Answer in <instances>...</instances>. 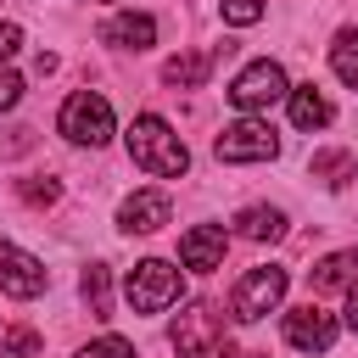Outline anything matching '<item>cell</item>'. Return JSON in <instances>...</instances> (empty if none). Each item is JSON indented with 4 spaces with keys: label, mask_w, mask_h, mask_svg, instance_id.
Listing matches in <instances>:
<instances>
[{
    "label": "cell",
    "mask_w": 358,
    "mask_h": 358,
    "mask_svg": "<svg viewBox=\"0 0 358 358\" xmlns=\"http://www.w3.org/2000/svg\"><path fill=\"white\" fill-rule=\"evenodd\" d=\"M213 151H218V162H268V157L280 151V140H274V129H268V123H257V117H241V123L218 129Z\"/></svg>",
    "instance_id": "6"
},
{
    "label": "cell",
    "mask_w": 358,
    "mask_h": 358,
    "mask_svg": "<svg viewBox=\"0 0 358 358\" xmlns=\"http://www.w3.org/2000/svg\"><path fill=\"white\" fill-rule=\"evenodd\" d=\"M129 157H134V168H145V173H157V179H179V173L190 168L185 140H179L157 112H140V117L129 123Z\"/></svg>",
    "instance_id": "1"
},
{
    "label": "cell",
    "mask_w": 358,
    "mask_h": 358,
    "mask_svg": "<svg viewBox=\"0 0 358 358\" xmlns=\"http://www.w3.org/2000/svg\"><path fill=\"white\" fill-rule=\"evenodd\" d=\"M0 291L6 296H39L45 291V263L17 252L11 241H0Z\"/></svg>",
    "instance_id": "7"
},
{
    "label": "cell",
    "mask_w": 358,
    "mask_h": 358,
    "mask_svg": "<svg viewBox=\"0 0 358 358\" xmlns=\"http://www.w3.org/2000/svg\"><path fill=\"white\" fill-rule=\"evenodd\" d=\"M17 50H22V28L17 22H0V62H11Z\"/></svg>",
    "instance_id": "23"
},
{
    "label": "cell",
    "mask_w": 358,
    "mask_h": 358,
    "mask_svg": "<svg viewBox=\"0 0 358 358\" xmlns=\"http://www.w3.org/2000/svg\"><path fill=\"white\" fill-rule=\"evenodd\" d=\"M78 358H134V347H129L123 336H101V341H90V347H78Z\"/></svg>",
    "instance_id": "21"
},
{
    "label": "cell",
    "mask_w": 358,
    "mask_h": 358,
    "mask_svg": "<svg viewBox=\"0 0 358 358\" xmlns=\"http://www.w3.org/2000/svg\"><path fill=\"white\" fill-rule=\"evenodd\" d=\"M123 296H129V308H134V313H162V308L179 296V268H173V263H162V257H145V263H134V268H129Z\"/></svg>",
    "instance_id": "3"
},
{
    "label": "cell",
    "mask_w": 358,
    "mask_h": 358,
    "mask_svg": "<svg viewBox=\"0 0 358 358\" xmlns=\"http://www.w3.org/2000/svg\"><path fill=\"white\" fill-rule=\"evenodd\" d=\"M62 134L73 140V145H106L112 140V106H106V95H95V90H73L67 101H62Z\"/></svg>",
    "instance_id": "2"
},
{
    "label": "cell",
    "mask_w": 358,
    "mask_h": 358,
    "mask_svg": "<svg viewBox=\"0 0 358 358\" xmlns=\"http://www.w3.org/2000/svg\"><path fill=\"white\" fill-rule=\"evenodd\" d=\"M352 280H358V246L330 252V257H319V263L308 268V285H313V291H341V285H352Z\"/></svg>",
    "instance_id": "13"
},
{
    "label": "cell",
    "mask_w": 358,
    "mask_h": 358,
    "mask_svg": "<svg viewBox=\"0 0 358 358\" xmlns=\"http://www.w3.org/2000/svg\"><path fill=\"white\" fill-rule=\"evenodd\" d=\"M17 196H22L28 207H50V201L62 196V185H56V179H45V173H34V179H17Z\"/></svg>",
    "instance_id": "19"
},
{
    "label": "cell",
    "mask_w": 358,
    "mask_h": 358,
    "mask_svg": "<svg viewBox=\"0 0 358 358\" xmlns=\"http://www.w3.org/2000/svg\"><path fill=\"white\" fill-rule=\"evenodd\" d=\"M218 11H224V22H235V28H252V22L263 17V0H218Z\"/></svg>",
    "instance_id": "20"
},
{
    "label": "cell",
    "mask_w": 358,
    "mask_h": 358,
    "mask_svg": "<svg viewBox=\"0 0 358 358\" xmlns=\"http://www.w3.org/2000/svg\"><path fill=\"white\" fill-rule=\"evenodd\" d=\"M330 67L347 90H358V28H341L336 45H330Z\"/></svg>",
    "instance_id": "17"
},
{
    "label": "cell",
    "mask_w": 358,
    "mask_h": 358,
    "mask_svg": "<svg viewBox=\"0 0 358 358\" xmlns=\"http://www.w3.org/2000/svg\"><path fill=\"white\" fill-rule=\"evenodd\" d=\"M17 101H22V78H17L11 67H0V112H11Z\"/></svg>",
    "instance_id": "22"
},
{
    "label": "cell",
    "mask_w": 358,
    "mask_h": 358,
    "mask_svg": "<svg viewBox=\"0 0 358 358\" xmlns=\"http://www.w3.org/2000/svg\"><path fill=\"white\" fill-rule=\"evenodd\" d=\"M313 179H324L330 190H341V185H352L358 179V157L352 151H313Z\"/></svg>",
    "instance_id": "15"
},
{
    "label": "cell",
    "mask_w": 358,
    "mask_h": 358,
    "mask_svg": "<svg viewBox=\"0 0 358 358\" xmlns=\"http://www.w3.org/2000/svg\"><path fill=\"white\" fill-rule=\"evenodd\" d=\"M285 341L291 347H302V352H324L330 341H336V319L324 313V308H291L285 313Z\"/></svg>",
    "instance_id": "9"
},
{
    "label": "cell",
    "mask_w": 358,
    "mask_h": 358,
    "mask_svg": "<svg viewBox=\"0 0 358 358\" xmlns=\"http://www.w3.org/2000/svg\"><path fill=\"white\" fill-rule=\"evenodd\" d=\"M347 324L358 330V280H352V291H347Z\"/></svg>",
    "instance_id": "25"
},
{
    "label": "cell",
    "mask_w": 358,
    "mask_h": 358,
    "mask_svg": "<svg viewBox=\"0 0 358 358\" xmlns=\"http://www.w3.org/2000/svg\"><path fill=\"white\" fill-rule=\"evenodd\" d=\"M34 347H39V336H34V330H11V336H6V352H11V358L34 352Z\"/></svg>",
    "instance_id": "24"
},
{
    "label": "cell",
    "mask_w": 358,
    "mask_h": 358,
    "mask_svg": "<svg viewBox=\"0 0 358 358\" xmlns=\"http://www.w3.org/2000/svg\"><path fill=\"white\" fill-rule=\"evenodd\" d=\"M235 45H213V50H185V56H173L168 67H162V84H173V90H201L207 84V73H213V62H224Z\"/></svg>",
    "instance_id": "10"
},
{
    "label": "cell",
    "mask_w": 358,
    "mask_h": 358,
    "mask_svg": "<svg viewBox=\"0 0 358 358\" xmlns=\"http://www.w3.org/2000/svg\"><path fill=\"white\" fill-rule=\"evenodd\" d=\"M168 218H173V201H168L162 190H134V196L117 207V224H123L129 235H157Z\"/></svg>",
    "instance_id": "8"
},
{
    "label": "cell",
    "mask_w": 358,
    "mask_h": 358,
    "mask_svg": "<svg viewBox=\"0 0 358 358\" xmlns=\"http://www.w3.org/2000/svg\"><path fill=\"white\" fill-rule=\"evenodd\" d=\"M84 302H90V319H112V291H106V263H90V268H84Z\"/></svg>",
    "instance_id": "18"
},
{
    "label": "cell",
    "mask_w": 358,
    "mask_h": 358,
    "mask_svg": "<svg viewBox=\"0 0 358 358\" xmlns=\"http://www.w3.org/2000/svg\"><path fill=\"white\" fill-rule=\"evenodd\" d=\"M291 123L296 129H324L330 123V101H324L319 84H296L291 90Z\"/></svg>",
    "instance_id": "14"
},
{
    "label": "cell",
    "mask_w": 358,
    "mask_h": 358,
    "mask_svg": "<svg viewBox=\"0 0 358 358\" xmlns=\"http://www.w3.org/2000/svg\"><path fill=\"white\" fill-rule=\"evenodd\" d=\"M101 39L117 45V50H151V45H157V22H151L145 11H117V17L101 28Z\"/></svg>",
    "instance_id": "12"
},
{
    "label": "cell",
    "mask_w": 358,
    "mask_h": 358,
    "mask_svg": "<svg viewBox=\"0 0 358 358\" xmlns=\"http://www.w3.org/2000/svg\"><path fill=\"white\" fill-rule=\"evenodd\" d=\"M280 296H285V268L257 263V268H246V274L235 280V291H229V313H235L241 324H257Z\"/></svg>",
    "instance_id": "4"
},
{
    "label": "cell",
    "mask_w": 358,
    "mask_h": 358,
    "mask_svg": "<svg viewBox=\"0 0 358 358\" xmlns=\"http://www.w3.org/2000/svg\"><path fill=\"white\" fill-rule=\"evenodd\" d=\"M235 229H241L246 241H280V235H285V213H280V207H246V213L235 218Z\"/></svg>",
    "instance_id": "16"
},
{
    "label": "cell",
    "mask_w": 358,
    "mask_h": 358,
    "mask_svg": "<svg viewBox=\"0 0 358 358\" xmlns=\"http://www.w3.org/2000/svg\"><path fill=\"white\" fill-rule=\"evenodd\" d=\"M179 263L196 268V274L218 268V263H224V229H218V224H196V229H185V235H179Z\"/></svg>",
    "instance_id": "11"
},
{
    "label": "cell",
    "mask_w": 358,
    "mask_h": 358,
    "mask_svg": "<svg viewBox=\"0 0 358 358\" xmlns=\"http://www.w3.org/2000/svg\"><path fill=\"white\" fill-rule=\"evenodd\" d=\"M285 95H291L285 67H280V62H268V56H263V62H252V67L229 84V101H235L241 112H268V106H274V101H285Z\"/></svg>",
    "instance_id": "5"
}]
</instances>
